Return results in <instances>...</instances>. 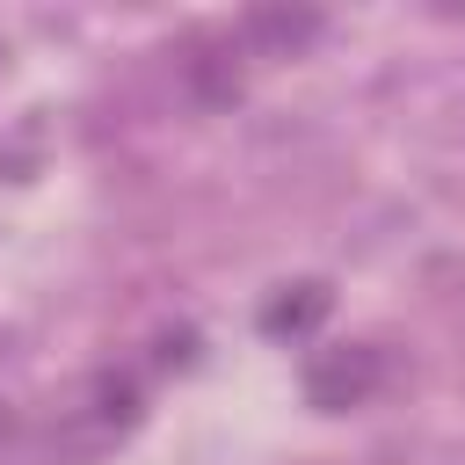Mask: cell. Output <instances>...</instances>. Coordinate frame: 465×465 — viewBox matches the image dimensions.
I'll return each instance as SVG.
<instances>
[{
	"label": "cell",
	"mask_w": 465,
	"mask_h": 465,
	"mask_svg": "<svg viewBox=\"0 0 465 465\" xmlns=\"http://www.w3.org/2000/svg\"><path fill=\"white\" fill-rule=\"evenodd\" d=\"M312 29H320L312 15H254L247 22V36H269V44H305Z\"/></svg>",
	"instance_id": "cell-2"
},
{
	"label": "cell",
	"mask_w": 465,
	"mask_h": 465,
	"mask_svg": "<svg viewBox=\"0 0 465 465\" xmlns=\"http://www.w3.org/2000/svg\"><path fill=\"white\" fill-rule=\"evenodd\" d=\"M371 385H378V356H371V349H349V356H334V363L312 371V400H320V407H349V400H363Z\"/></svg>",
	"instance_id": "cell-1"
}]
</instances>
